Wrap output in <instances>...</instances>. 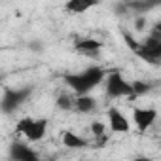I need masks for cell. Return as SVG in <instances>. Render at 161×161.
<instances>
[{"label":"cell","mask_w":161,"mask_h":161,"mask_svg":"<svg viewBox=\"0 0 161 161\" xmlns=\"http://www.w3.org/2000/svg\"><path fill=\"white\" fill-rule=\"evenodd\" d=\"M104 76H106V72H104L103 66H89V68L78 72V74L64 76V82L72 89V95L84 97V95H89V91L95 89L103 82Z\"/></svg>","instance_id":"cell-1"},{"label":"cell","mask_w":161,"mask_h":161,"mask_svg":"<svg viewBox=\"0 0 161 161\" xmlns=\"http://www.w3.org/2000/svg\"><path fill=\"white\" fill-rule=\"evenodd\" d=\"M135 53L140 59H144V61H148L152 64H157L159 59H161V36H159V31L155 29V32L150 34L146 38V42H142Z\"/></svg>","instance_id":"cell-2"},{"label":"cell","mask_w":161,"mask_h":161,"mask_svg":"<svg viewBox=\"0 0 161 161\" xmlns=\"http://www.w3.org/2000/svg\"><path fill=\"white\" fill-rule=\"evenodd\" d=\"M31 91L32 87H21V89H6L4 91V97L0 101V110L4 114H12L15 112L29 97H31Z\"/></svg>","instance_id":"cell-3"},{"label":"cell","mask_w":161,"mask_h":161,"mask_svg":"<svg viewBox=\"0 0 161 161\" xmlns=\"http://www.w3.org/2000/svg\"><path fill=\"white\" fill-rule=\"evenodd\" d=\"M106 95L110 99H118V97H129L133 95L131 91V84L119 74V72H112L106 78Z\"/></svg>","instance_id":"cell-4"},{"label":"cell","mask_w":161,"mask_h":161,"mask_svg":"<svg viewBox=\"0 0 161 161\" xmlns=\"http://www.w3.org/2000/svg\"><path fill=\"white\" fill-rule=\"evenodd\" d=\"M157 119V110L153 108H133V123L138 131L150 129Z\"/></svg>","instance_id":"cell-5"},{"label":"cell","mask_w":161,"mask_h":161,"mask_svg":"<svg viewBox=\"0 0 161 161\" xmlns=\"http://www.w3.org/2000/svg\"><path fill=\"white\" fill-rule=\"evenodd\" d=\"M10 157L12 161H38V153L25 142H12L10 146Z\"/></svg>","instance_id":"cell-6"},{"label":"cell","mask_w":161,"mask_h":161,"mask_svg":"<svg viewBox=\"0 0 161 161\" xmlns=\"http://www.w3.org/2000/svg\"><path fill=\"white\" fill-rule=\"evenodd\" d=\"M108 125L114 133H129L131 125H129V119L123 116L121 110H118L116 106H112L108 110Z\"/></svg>","instance_id":"cell-7"},{"label":"cell","mask_w":161,"mask_h":161,"mask_svg":"<svg viewBox=\"0 0 161 161\" xmlns=\"http://www.w3.org/2000/svg\"><path fill=\"white\" fill-rule=\"evenodd\" d=\"M46 131H47V119L46 118H38V119H32V125L27 133V138L31 142H38L46 136Z\"/></svg>","instance_id":"cell-8"},{"label":"cell","mask_w":161,"mask_h":161,"mask_svg":"<svg viewBox=\"0 0 161 161\" xmlns=\"http://www.w3.org/2000/svg\"><path fill=\"white\" fill-rule=\"evenodd\" d=\"M103 44L95 38H84V40H78L76 42V51L84 53V55H97L101 51Z\"/></svg>","instance_id":"cell-9"},{"label":"cell","mask_w":161,"mask_h":161,"mask_svg":"<svg viewBox=\"0 0 161 161\" xmlns=\"http://www.w3.org/2000/svg\"><path fill=\"white\" fill-rule=\"evenodd\" d=\"M97 108V101L91 95H84V97H76L74 101V110H78L80 114H89Z\"/></svg>","instance_id":"cell-10"},{"label":"cell","mask_w":161,"mask_h":161,"mask_svg":"<svg viewBox=\"0 0 161 161\" xmlns=\"http://www.w3.org/2000/svg\"><path fill=\"white\" fill-rule=\"evenodd\" d=\"M63 144L70 150H82V148H87V140L82 138L80 135L72 133V131H66L63 135Z\"/></svg>","instance_id":"cell-11"},{"label":"cell","mask_w":161,"mask_h":161,"mask_svg":"<svg viewBox=\"0 0 161 161\" xmlns=\"http://www.w3.org/2000/svg\"><path fill=\"white\" fill-rule=\"evenodd\" d=\"M93 6H97L95 0H70L64 8H66L68 12H72V14H84V12H87L89 8H93Z\"/></svg>","instance_id":"cell-12"},{"label":"cell","mask_w":161,"mask_h":161,"mask_svg":"<svg viewBox=\"0 0 161 161\" xmlns=\"http://www.w3.org/2000/svg\"><path fill=\"white\" fill-rule=\"evenodd\" d=\"M74 101H76V97L72 93H61L57 97V106L61 110H74Z\"/></svg>","instance_id":"cell-13"},{"label":"cell","mask_w":161,"mask_h":161,"mask_svg":"<svg viewBox=\"0 0 161 161\" xmlns=\"http://www.w3.org/2000/svg\"><path fill=\"white\" fill-rule=\"evenodd\" d=\"M131 91L133 95H146L152 91V84L142 82V80H135V82H131Z\"/></svg>","instance_id":"cell-14"},{"label":"cell","mask_w":161,"mask_h":161,"mask_svg":"<svg viewBox=\"0 0 161 161\" xmlns=\"http://www.w3.org/2000/svg\"><path fill=\"white\" fill-rule=\"evenodd\" d=\"M32 119H34V118H29V116L23 118V119H19V121H17V127H15L17 133L27 136V133H29V129H31V125H32Z\"/></svg>","instance_id":"cell-15"},{"label":"cell","mask_w":161,"mask_h":161,"mask_svg":"<svg viewBox=\"0 0 161 161\" xmlns=\"http://www.w3.org/2000/svg\"><path fill=\"white\" fill-rule=\"evenodd\" d=\"M91 133H93V136H97V138L104 136V123H103V121H93V123H91Z\"/></svg>","instance_id":"cell-16"},{"label":"cell","mask_w":161,"mask_h":161,"mask_svg":"<svg viewBox=\"0 0 161 161\" xmlns=\"http://www.w3.org/2000/svg\"><path fill=\"white\" fill-rule=\"evenodd\" d=\"M123 40H125V44L129 46V49H133V51H136V49H138V46H140V44H138L131 34H129V32H123Z\"/></svg>","instance_id":"cell-17"},{"label":"cell","mask_w":161,"mask_h":161,"mask_svg":"<svg viewBox=\"0 0 161 161\" xmlns=\"http://www.w3.org/2000/svg\"><path fill=\"white\" fill-rule=\"evenodd\" d=\"M135 29H136V31H144V29H146V15H136V19H135Z\"/></svg>","instance_id":"cell-18"},{"label":"cell","mask_w":161,"mask_h":161,"mask_svg":"<svg viewBox=\"0 0 161 161\" xmlns=\"http://www.w3.org/2000/svg\"><path fill=\"white\" fill-rule=\"evenodd\" d=\"M131 161H152V159L146 157V155H138V157H135V159H131Z\"/></svg>","instance_id":"cell-19"}]
</instances>
